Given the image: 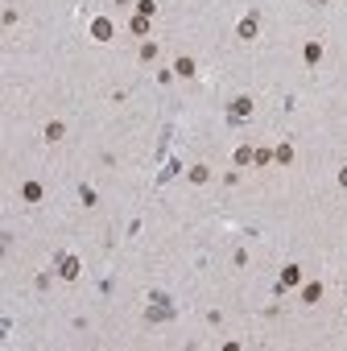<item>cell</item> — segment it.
<instances>
[{"instance_id": "cell-1", "label": "cell", "mask_w": 347, "mask_h": 351, "mask_svg": "<svg viewBox=\"0 0 347 351\" xmlns=\"http://www.w3.org/2000/svg\"><path fill=\"white\" fill-rule=\"evenodd\" d=\"M248 112H252V99H244V95H240L236 103H231V120H244Z\"/></svg>"}, {"instance_id": "cell-2", "label": "cell", "mask_w": 347, "mask_h": 351, "mask_svg": "<svg viewBox=\"0 0 347 351\" xmlns=\"http://www.w3.org/2000/svg\"><path fill=\"white\" fill-rule=\"evenodd\" d=\"M240 38H244V42L257 38V17H244V21H240Z\"/></svg>"}, {"instance_id": "cell-3", "label": "cell", "mask_w": 347, "mask_h": 351, "mask_svg": "<svg viewBox=\"0 0 347 351\" xmlns=\"http://www.w3.org/2000/svg\"><path fill=\"white\" fill-rule=\"evenodd\" d=\"M58 273H62L66 281H75V277H79V261H75V256H66V261H62V268H58Z\"/></svg>"}, {"instance_id": "cell-4", "label": "cell", "mask_w": 347, "mask_h": 351, "mask_svg": "<svg viewBox=\"0 0 347 351\" xmlns=\"http://www.w3.org/2000/svg\"><path fill=\"white\" fill-rule=\"evenodd\" d=\"M91 33H95V42H108V38H112V25H108L103 17H99L95 25H91Z\"/></svg>"}, {"instance_id": "cell-5", "label": "cell", "mask_w": 347, "mask_h": 351, "mask_svg": "<svg viewBox=\"0 0 347 351\" xmlns=\"http://www.w3.org/2000/svg\"><path fill=\"white\" fill-rule=\"evenodd\" d=\"M248 161H257V153H252L248 145H240V149H236V166H248Z\"/></svg>"}, {"instance_id": "cell-6", "label": "cell", "mask_w": 347, "mask_h": 351, "mask_svg": "<svg viewBox=\"0 0 347 351\" xmlns=\"http://www.w3.org/2000/svg\"><path fill=\"white\" fill-rule=\"evenodd\" d=\"M21 194H25L29 203H38V198H42V186L38 182H25V190H21Z\"/></svg>"}, {"instance_id": "cell-7", "label": "cell", "mask_w": 347, "mask_h": 351, "mask_svg": "<svg viewBox=\"0 0 347 351\" xmlns=\"http://www.w3.org/2000/svg\"><path fill=\"white\" fill-rule=\"evenodd\" d=\"M318 58H322V45L310 42V45H306V62H318Z\"/></svg>"}, {"instance_id": "cell-8", "label": "cell", "mask_w": 347, "mask_h": 351, "mask_svg": "<svg viewBox=\"0 0 347 351\" xmlns=\"http://www.w3.org/2000/svg\"><path fill=\"white\" fill-rule=\"evenodd\" d=\"M174 70H178V75H186V79H190V75H194V62H190V58H178V66H174Z\"/></svg>"}, {"instance_id": "cell-9", "label": "cell", "mask_w": 347, "mask_h": 351, "mask_svg": "<svg viewBox=\"0 0 347 351\" xmlns=\"http://www.w3.org/2000/svg\"><path fill=\"white\" fill-rule=\"evenodd\" d=\"M302 298H306V302H318V298H322V285H306Z\"/></svg>"}, {"instance_id": "cell-10", "label": "cell", "mask_w": 347, "mask_h": 351, "mask_svg": "<svg viewBox=\"0 0 347 351\" xmlns=\"http://www.w3.org/2000/svg\"><path fill=\"white\" fill-rule=\"evenodd\" d=\"M277 161H281V166H289V161H294V149L281 145V149H277Z\"/></svg>"}, {"instance_id": "cell-11", "label": "cell", "mask_w": 347, "mask_h": 351, "mask_svg": "<svg viewBox=\"0 0 347 351\" xmlns=\"http://www.w3.org/2000/svg\"><path fill=\"white\" fill-rule=\"evenodd\" d=\"M298 277H302L298 268H285V273H281V285H298Z\"/></svg>"}, {"instance_id": "cell-12", "label": "cell", "mask_w": 347, "mask_h": 351, "mask_svg": "<svg viewBox=\"0 0 347 351\" xmlns=\"http://www.w3.org/2000/svg\"><path fill=\"white\" fill-rule=\"evenodd\" d=\"M62 136V124H45V140H58Z\"/></svg>"}, {"instance_id": "cell-13", "label": "cell", "mask_w": 347, "mask_h": 351, "mask_svg": "<svg viewBox=\"0 0 347 351\" xmlns=\"http://www.w3.org/2000/svg\"><path fill=\"white\" fill-rule=\"evenodd\" d=\"M132 33H149V17H136L132 21Z\"/></svg>"}, {"instance_id": "cell-14", "label": "cell", "mask_w": 347, "mask_h": 351, "mask_svg": "<svg viewBox=\"0 0 347 351\" xmlns=\"http://www.w3.org/2000/svg\"><path fill=\"white\" fill-rule=\"evenodd\" d=\"M190 182H207V166H194L190 170Z\"/></svg>"}, {"instance_id": "cell-15", "label": "cell", "mask_w": 347, "mask_h": 351, "mask_svg": "<svg viewBox=\"0 0 347 351\" xmlns=\"http://www.w3.org/2000/svg\"><path fill=\"white\" fill-rule=\"evenodd\" d=\"M339 182H343V190H347V170H343V174H339Z\"/></svg>"}, {"instance_id": "cell-16", "label": "cell", "mask_w": 347, "mask_h": 351, "mask_svg": "<svg viewBox=\"0 0 347 351\" xmlns=\"http://www.w3.org/2000/svg\"><path fill=\"white\" fill-rule=\"evenodd\" d=\"M318 4H327V0H318Z\"/></svg>"}]
</instances>
